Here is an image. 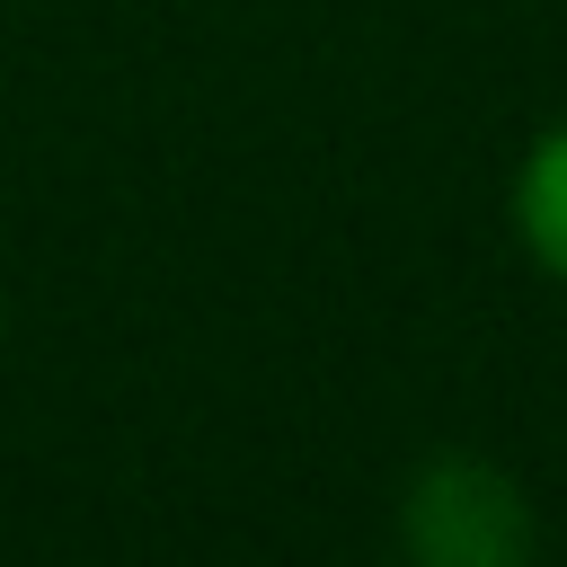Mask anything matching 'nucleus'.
Masks as SVG:
<instances>
[{"mask_svg": "<svg viewBox=\"0 0 567 567\" xmlns=\"http://www.w3.org/2000/svg\"><path fill=\"white\" fill-rule=\"evenodd\" d=\"M399 549H408V567H532L540 523L505 461L434 452L399 487Z\"/></svg>", "mask_w": 567, "mask_h": 567, "instance_id": "f257e3e1", "label": "nucleus"}, {"mask_svg": "<svg viewBox=\"0 0 567 567\" xmlns=\"http://www.w3.org/2000/svg\"><path fill=\"white\" fill-rule=\"evenodd\" d=\"M514 239L532 248L540 275L567 284V115L514 159Z\"/></svg>", "mask_w": 567, "mask_h": 567, "instance_id": "f03ea898", "label": "nucleus"}]
</instances>
